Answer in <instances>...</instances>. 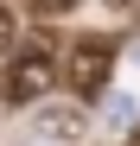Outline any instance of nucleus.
<instances>
[{
  "mask_svg": "<svg viewBox=\"0 0 140 146\" xmlns=\"http://www.w3.org/2000/svg\"><path fill=\"white\" fill-rule=\"evenodd\" d=\"M57 76H64L57 44L51 38H26V44H13V57H7L0 95H7V108H45V95L57 89Z\"/></svg>",
  "mask_w": 140,
  "mask_h": 146,
  "instance_id": "f257e3e1",
  "label": "nucleus"
},
{
  "mask_svg": "<svg viewBox=\"0 0 140 146\" xmlns=\"http://www.w3.org/2000/svg\"><path fill=\"white\" fill-rule=\"evenodd\" d=\"M108 76H115V38H77L64 51V83L70 95H108Z\"/></svg>",
  "mask_w": 140,
  "mask_h": 146,
  "instance_id": "f03ea898",
  "label": "nucleus"
},
{
  "mask_svg": "<svg viewBox=\"0 0 140 146\" xmlns=\"http://www.w3.org/2000/svg\"><path fill=\"white\" fill-rule=\"evenodd\" d=\"M32 140H45V146H83L89 140V108H77V102L32 108Z\"/></svg>",
  "mask_w": 140,
  "mask_h": 146,
  "instance_id": "7ed1b4c3",
  "label": "nucleus"
},
{
  "mask_svg": "<svg viewBox=\"0 0 140 146\" xmlns=\"http://www.w3.org/2000/svg\"><path fill=\"white\" fill-rule=\"evenodd\" d=\"M13 38H19V13H13V7H0V57L13 51Z\"/></svg>",
  "mask_w": 140,
  "mask_h": 146,
  "instance_id": "20e7f679",
  "label": "nucleus"
},
{
  "mask_svg": "<svg viewBox=\"0 0 140 146\" xmlns=\"http://www.w3.org/2000/svg\"><path fill=\"white\" fill-rule=\"evenodd\" d=\"M134 146H140V127H134Z\"/></svg>",
  "mask_w": 140,
  "mask_h": 146,
  "instance_id": "39448f33",
  "label": "nucleus"
}]
</instances>
